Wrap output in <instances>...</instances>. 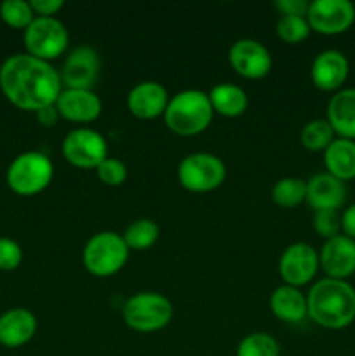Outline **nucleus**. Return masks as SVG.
I'll list each match as a JSON object with an SVG mask.
<instances>
[{
    "label": "nucleus",
    "instance_id": "f257e3e1",
    "mask_svg": "<svg viewBox=\"0 0 355 356\" xmlns=\"http://www.w3.org/2000/svg\"><path fill=\"white\" fill-rule=\"evenodd\" d=\"M0 90L19 110L38 111L56 103L63 82L51 63L17 52L0 65Z\"/></svg>",
    "mask_w": 355,
    "mask_h": 356
},
{
    "label": "nucleus",
    "instance_id": "f03ea898",
    "mask_svg": "<svg viewBox=\"0 0 355 356\" xmlns=\"http://www.w3.org/2000/svg\"><path fill=\"white\" fill-rule=\"evenodd\" d=\"M308 316L324 329L340 330L355 320V289L347 280L322 278L306 296Z\"/></svg>",
    "mask_w": 355,
    "mask_h": 356
},
{
    "label": "nucleus",
    "instance_id": "7ed1b4c3",
    "mask_svg": "<svg viewBox=\"0 0 355 356\" xmlns=\"http://www.w3.org/2000/svg\"><path fill=\"white\" fill-rule=\"evenodd\" d=\"M212 113L214 110L204 90L187 89L171 97L164 111V120L174 134L197 136L209 127Z\"/></svg>",
    "mask_w": 355,
    "mask_h": 356
},
{
    "label": "nucleus",
    "instance_id": "20e7f679",
    "mask_svg": "<svg viewBox=\"0 0 355 356\" xmlns=\"http://www.w3.org/2000/svg\"><path fill=\"white\" fill-rule=\"evenodd\" d=\"M54 167L40 152L19 153L7 167L6 179L10 190L21 197H33L51 184Z\"/></svg>",
    "mask_w": 355,
    "mask_h": 356
},
{
    "label": "nucleus",
    "instance_id": "39448f33",
    "mask_svg": "<svg viewBox=\"0 0 355 356\" xmlns=\"http://www.w3.org/2000/svg\"><path fill=\"white\" fill-rule=\"evenodd\" d=\"M129 249L124 236L115 232H101L87 240L82 250L84 266L94 277H111L127 263Z\"/></svg>",
    "mask_w": 355,
    "mask_h": 356
},
{
    "label": "nucleus",
    "instance_id": "423d86ee",
    "mask_svg": "<svg viewBox=\"0 0 355 356\" xmlns=\"http://www.w3.org/2000/svg\"><path fill=\"white\" fill-rule=\"evenodd\" d=\"M125 323L136 332H157L173 318V305L157 292H139L127 299L122 309Z\"/></svg>",
    "mask_w": 355,
    "mask_h": 356
},
{
    "label": "nucleus",
    "instance_id": "0eeeda50",
    "mask_svg": "<svg viewBox=\"0 0 355 356\" xmlns=\"http://www.w3.org/2000/svg\"><path fill=\"white\" fill-rule=\"evenodd\" d=\"M226 167L221 159L212 153H191L184 156L178 167V179L181 186L194 193H207L223 184Z\"/></svg>",
    "mask_w": 355,
    "mask_h": 356
},
{
    "label": "nucleus",
    "instance_id": "6e6552de",
    "mask_svg": "<svg viewBox=\"0 0 355 356\" xmlns=\"http://www.w3.org/2000/svg\"><path fill=\"white\" fill-rule=\"evenodd\" d=\"M68 45V30L56 17L37 16L24 30V47L33 58L51 61L59 58Z\"/></svg>",
    "mask_w": 355,
    "mask_h": 356
},
{
    "label": "nucleus",
    "instance_id": "1a4fd4ad",
    "mask_svg": "<svg viewBox=\"0 0 355 356\" xmlns=\"http://www.w3.org/2000/svg\"><path fill=\"white\" fill-rule=\"evenodd\" d=\"M63 156L79 169H96L108 156V145L100 132L80 127L68 132L61 145Z\"/></svg>",
    "mask_w": 355,
    "mask_h": 356
},
{
    "label": "nucleus",
    "instance_id": "9d476101",
    "mask_svg": "<svg viewBox=\"0 0 355 356\" xmlns=\"http://www.w3.org/2000/svg\"><path fill=\"white\" fill-rule=\"evenodd\" d=\"M306 21L310 30L322 35H340L352 28L355 6L348 0H313L310 2Z\"/></svg>",
    "mask_w": 355,
    "mask_h": 356
},
{
    "label": "nucleus",
    "instance_id": "9b49d317",
    "mask_svg": "<svg viewBox=\"0 0 355 356\" xmlns=\"http://www.w3.org/2000/svg\"><path fill=\"white\" fill-rule=\"evenodd\" d=\"M319 266L317 250L308 243L298 242L289 245L282 252L281 261H278V273L285 285L298 289L315 278Z\"/></svg>",
    "mask_w": 355,
    "mask_h": 356
},
{
    "label": "nucleus",
    "instance_id": "f8f14e48",
    "mask_svg": "<svg viewBox=\"0 0 355 356\" xmlns=\"http://www.w3.org/2000/svg\"><path fill=\"white\" fill-rule=\"evenodd\" d=\"M97 75H100V56L93 47H87V45L73 49L59 72L65 89L93 90Z\"/></svg>",
    "mask_w": 355,
    "mask_h": 356
},
{
    "label": "nucleus",
    "instance_id": "ddd939ff",
    "mask_svg": "<svg viewBox=\"0 0 355 356\" xmlns=\"http://www.w3.org/2000/svg\"><path fill=\"white\" fill-rule=\"evenodd\" d=\"M228 61L239 75L246 79H263L271 70V54L263 44L253 38H240L230 47Z\"/></svg>",
    "mask_w": 355,
    "mask_h": 356
},
{
    "label": "nucleus",
    "instance_id": "4468645a",
    "mask_svg": "<svg viewBox=\"0 0 355 356\" xmlns=\"http://www.w3.org/2000/svg\"><path fill=\"white\" fill-rule=\"evenodd\" d=\"M319 264L327 278L345 280L355 273V240L345 235L326 240L319 252Z\"/></svg>",
    "mask_w": 355,
    "mask_h": 356
},
{
    "label": "nucleus",
    "instance_id": "2eb2a0df",
    "mask_svg": "<svg viewBox=\"0 0 355 356\" xmlns=\"http://www.w3.org/2000/svg\"><path fill=\"white\" fill-rule=\"evenodd\" d=\"M54 106L59 117L77 124H89L103 111L100 96L89 89H63Z\"/></svg>",
    "mask_w": 355,
    "mask_h": 356
},
{
    "label": "nucleus",
    "instance_id": "dca6fc26",
    "mask_svg": "<svg viewBox=\"0 0 355 356\" xmlns=\"http://www.w3.org/2000/svg\"><path fill=\"white\" fill-rule=\"evenodd\" d=\"M348 73H350V65L343 52L336 49H327L322 51L312 63L310 68V76L317 89L333 92V90H341L343 83L347 82Z\"/></svg>",
    "mask_w": 355,
    "mask_h": 356
},
{
    "label": "nucleus",
    "instance_id": "f3484780",
    "mask_svg": "<svg viewBox=\"0 0 355 356\" xmlns=\"http://www.w3.org/2000/svg\"><path fill=\"white\" fill-rule=\"evenodd\" d=\"M169 103V94L164 89L162 83L146 80L131 89L127 96V108L136 118L152 120L160 117L166 111Z\"/></svg>",
    "mask_w": 355,
    "mask_h": 356
},
{
    "label": "nucleus",
    "instance_id": "a211bd4d",
    "mask_svg": "<svg viewBox=\"0 0 355 356\" xmlns=\"http://www.w3.org/2000/svg\"><path fill=\"white\" fill-rule=\"evenodd\" d=\"M347 200V186L327 172L315 174L306 181V202L313 211H338Z\"/></svg>",
    "mask_w": 355,
    "mask_h": 356
},
{
    "label": "nucleus",
    "instance_id": "6ab92c4d",
    "mask_svg": "<svg viewBox=\"0 0 355 356\" xmlns=\"http://www.w3.org/2000/svg\"><path fill=\"white\" fill-rule=\"evenodd\" d=\"M37 318L26 308H10L0 315V344L6 348L24 346L37 332Z\"/></svg>",
    "mask_w": 355,
    "mask_h": 356
},
{
    "label": "nucleus",
    "instance_id": "aec40b11",
    "mask_svg": "<svg viewBox=\"0 0 355 356\" xmlns=\"http://www.w3.org/2000/svg\"><path fill=\"white\" fill-rule=\"evenodd\" d=\"M327 122L334 134L355 141V89H341L334 92L327 103Z\"/></svg>",
    "mask_w": 355,
    "mask_h": 356
},
{
    "label": "nucleus",
    "instance_id": "412c9836",
    "mask_svg": "<svg viewBox=\"0 0 355 356\" xmlns=\"http://www.w3.org/2000/svg\"><path fill=\"white\" fill-rule=\"evenodd\" d=\"M270 309L278 320L285 323H299L308 315L306 296L299 289L282 285L270 296Z\"/></svg>",
    "mask_w": 355,
    "mask_h": 356
},
{
    "label": "nucleus",
    "instance_id": "4be33fe9",
    "mask_svg": "<svg viewBox=\"0 0 355 356\" xmlns=\"http://www.w3.org/2000/svg\"><path fill=\"white\" fill-rule=\"evenodd\" d=\"M327 174L340 181L355 179V141L338 138L324 152Z\"/></svg>",
    "mask_w": 355,
    "mask_h": 356
},
{
    "label": "nucleus",
    "instance_id": "5701e85b",
    "mask_svg": "<svg viewBox=\"0 0 355 356\" xmlns=\"http://www.w3.org/2000/svg\"><path fill=\"white\" fill-rule=\"evenodd\" d=\"M207 96L212 110L228 118L240 117L249 104L246 90L233 83H218L209 90Z\"/></svg>",
    "mask_w": 355,
    "mask_h": 356
},
{
    "label": "nucleus",
    "instance_id": "b1692460",
    "mask_svg": "<svg viewBox=\"0 0 355 356\" xmlns=\"http://www.w3.org/2000/svg\"><path fill=\"white\" fill-rule=\"evenodd\" d=\"M160 229L152 219H136L127 226L124 242L129 250H146L159 240Z\"/></svg>",
    "mask_w": 355,
    "mask_h": 356
},
{
    "label": "nucleus",
    "instance_id": "393cba45",
    "mask_svg": "<svg viewBox=\"0 0 355 356\" xmlns=\"http://www.w3.org/2000/svg\"><path fill=\"white\" fill-rule=\"evenodd\" d=\"M271 200L282 209L298 207L306 200V181L299 177H284L271 188Z\"/></svg>",
    "mask_w": 355,
    "mask_h": 356
},
{
    "label": "nucleus",
    "instance_id": "a878e982",
    "mask_svg": "<svg viewBox=\"0 0 355 356\" xmlns=\"http://www.w3.org/2000/svg\"><path fill=\"white\" fill-rule=\"evenodd\" d=\"M334 131L329 125V122L324 118L310 120L305 127L301 129L299 141L308 152H326L327 146L334 141Z\"/></svg>",
    "mask_w": 355,
    "mask_h": 356
},
{
    "label": "nucleus",
    "instance_id": "bb28decb",
    "mask_svg": "<svg viewBox=\"0 0 355 356\" xmlns=\"http://www.w3.org/2000/svg\"><path fill=\"white\" fill-rule=\"evenodd\" d=\"M237 356H281V348L270 334L254 332L240 341Z\"/></svg>",
    "mask_w": 355,
    "mask_h": 356
},
{
    "label": "nucleus",
    "instance_id": "cd10ccee",
    "mask_svg": "<svg viewBox=\"0 0 355 356\" xmlns=\"http://www.w3.org/2000/svg\"><path fill=\"white\" fill-rule=\"evenodd\" d=\"M35 17L37 16L31 9V3L26 0H3L0 3V19L9 26L26 30Z\"/></svg>",
    "mask_w": 355,
    "mask_h": 356
},
{
    "label": "nucleus",
    "instance_id": "c85d7f7f",
    "mask_svg": "<svg viewBox=\"0 0 355 356\" xmlns=\"http://www.w3.org/2000/svg\"><path fill=\"white\" fill-rule=\"evenodd\" d=\"M275 30H277L278 38L284 40L285 44H299V42L306 40L312 31L306 17L298 16H281Z\"/></svg>",
    "mask_w": 355,
    "mask_h": 356
},
{
    "label": "nucleus",
    "instance_id": "c756f323",
    "mask_svg": "<svg viewBox=\"0 0 355 356\" xmlns=\"http://www.w3.org/2000/svg\"><path fill=\"white\" fill-rule=\"evenodd\" d=\"M97 177L106 186H120L127 179V167L122 160L106 156L100 165L96 167Z\"/></svg>",
    "mask_w": 355,
    "mask_h": 356
},
{
    "label": "nucleus",
    "instance_id": "7c9ffc66",
    "mask_svg": "<svg viewBox=\"0 0 355 356\" xmlns=\"http://www.w3.org/2000/svg\"><path fill=\"white\" fill-rule=\"evenodd\" d=\"M313 229L326 240L338 236L341 232V216L338 211H317L313 214Z\"/></svg>",
    "mask_w": 355,
    "mask_h": 356
},
{
    "label": "nucleus",
    "instance_id": "2f4dec72",
    "mask_svg": "<svg viewBox=\"0 0 355 356\" xmlns=\"http://www.w3.org/2000/svg\"><path fill=\"white\" fill-rule=\"evenodd\" d=\"M21 261H23V249L19 243L9 236H0V270H16Z\"/></svg>",
    "mask_w": 355,
    "mask_h": 356
},
{
    "label": "nucleus",
    "instance_id": "473e14b6",
    "mask_svg": "<svg viewBox=\"0 0 355 356\" xmlns=\"http://www.w3.org/2000/svg\"><path fill=\"white\" fill-rule=\"evenodd\" d=\"M275 7H277V10L282 16L306 17L310 2H306V0H277Z\"/></svg>",
    "mask_w": 355,
    "mask_h": 356
},
{
    "label": "nucleus",
    "instance_id": "72a5a7b5",
    "mask_svg": "<svg viewBox=\"0 0 355 356\" xmlns=\"http://www.w3.org/2000/svg\"><path fill=\"white\" fill-rule=\"evenodd\" d=\"M31 9H33L35 16L42 17H54L56 13L63 9V0H31Z\"/></svg>",
    "mask_w": 355,
    "mask_h": 356
},
{
    "label": "nucleus",
    "instance_id": "f704fd0d",
    "mask_svg": "<svg viewBox=\"0 0 355 356\" xmlns=\"http://www.w3.org/2000/svg\"><path fill=\"white\" fill-rule=\"evenodd\" d=\"M341 229L345 236L355 240V204H352L341 216Z\"/></svg>",
    "mask_w": 355,
    "mask_h": 356
},
{
    "label": "nucleus",
    "instance_id": "c9c22d12",
    "mask_svg": "<svg viewBox=\"0 0 355 356\" xmlns=\"http://www.w3.org/2000/svg\"><path fill=\"white\" fill-rule=\"evenodd\" d=\"M35 115H37V120L38 124L44 125V127H52V125H56V122L59 120V113L58 110H56L54 104H51V106H45L42 108V110L35 111Z\"/></svg>",
    "mask_w": 355,
    "mask_h": 356
}]
</instances>
